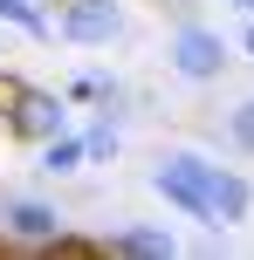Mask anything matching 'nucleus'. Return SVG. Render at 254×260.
<instances>
[{"instance_id":"obj_13","label":"nucleus","mask_w":254,"mask_h":260,"mask_svg":"<svg viewBox=\"0 0 254 260\" xmlns=\"http://www.w3.org/2000/svg\"><path fill=\"white\" fill-rule=\"evenodd\" d=\"M241 48H247V62H254V21H247V35H241Z\"/></svg>"},{"instance_id":"obj_3","label":"nucleus","mask_w":254,"mask_h":260,"mask_svg":"<svg viewBox=\"0 0 254 260\" xmlns=\"http://www.w3.org/2000/svg\"><path fill=\"white\" fill-rule=\"evenodd\" d=\"M165 62H172V76H186V82H220V69H227L234 55H227V35H220V27L179 21L172 41H165Z\"/></svg>"},{"instance_id":"obj_5","label":"nucleus","mask_w":254,"mask_h":260,"mask_svg":"<svg viewBox=\"0 0 254 260\" xmlns=\"http://www.w3.org/2000/svg\"><path fill=\"white\" fill-rule=\"evenodd\" d=\"M55 35H62L69 48H110V41L124 35V0H62Z\"/></svg>"},{"instance_id":"obj_2","label":"nucleus","mask_w":254,"mask_h":260,"mask_svg":"<svg viewBox=\"0 0 254 260\" xmlns=\"http://www.w3.org/2000/svg\"><path fill=\"white\" fill-rule=\"evenodd\" d=\"M0 123H7L21 144H48V137L69 130V96H62V89H35V82H7V110H0Z\"/></svg>"},{"instance_id":"obj_15","label":"nucleus","mask_w":254,"mask_h":260,"mask_svg":"<svg viewBox=\"0 0 254 260\" xmlns=\"http://www.w3.org/2000/svg\"><path fill=\"white\" fill-rule=\"evenodd\" d=\"M41 7H48V0H41Z\"/></svg>"},{"instance_id":"obj_1","label":"nucleus","mask_w":254,"mask_h":260,"mask_svg":"<svg viewBox=\"0 0 254 260\" xmlns=\"http://www.w3.org/2000/svg\"><path fill=\"white\" fill-rule=\"evenodd\" d=\"M213 178H220V165L206 151H165L158 165H151V192L172 212L200 219V226H213Z\"/></svg>"},{"instance_id":"obj_8","label":"nucleus","mask_w":254,"mask_h":260,"mask_svg":"<svg viewBox=\"0 0 254 260\" xmlns=\"http://www.w3.org/2000/svg\"><path fill=\"white\" fill-rule=\"evenodd\" d=\"M90 165V144L76 137V130H62V137H48L41 144V165L35 171H48V178H69V171H82Z\"/></svg>"},{"instance_id":"obj_10","label":"nucleus","mask_w":254,"mask_h":260,"mask_svg":"<svg viewBox=\"0 0 254 260\" xmlns=\"http://www.w3.org/2000/svg\"><path fill=\"white\" fill-rule=\"evenodd\" d=\"M227 144L241 157H254V96H241V103L227 110Z\"/></svg>"},{"instance_id":"obj_11","label":"nucleus","mask_w":254,"mask_h":260,"mask_svg":"<svg viewBox=\"0 0 254 260\" xmlns=\"http://www.w3.org/2000/svg\"><path fill=\"white\" fill-rule=\"evenodd\" d=\"M82 144H90V165H110V157H117V123H110V110L82 130Z\"/></svg>"},{"instance_id":"obj_7","label":"nucleus","mask_w":254,"mask_h":260,"mask_svg":"<svg viewBox=\"0 0 254 260\" xmlns=\"http://www.w3.org/2000/svg\"><path fill=\"white\" fill-rule=\"evenodd\" d=\"M247 212H254V185L220 165V178H213V226H241Z\"/></svg>"},{"instance_id":"obj_14","label":"nucleus","mask_w":254,"mask_h":260,"mask_svg":"<svg viewBox=\"0 0 254 260\" xmlns=\"http://www.w3.org/2000/svg\"><path fill=\"white\" fill-rule=\"evenodd\" d=\"M241 7H247V14H254V0H241Z\"/></svg>"},{"instance_id":"obj_6","label":"nucleus","mask_w":254,"mask_h":260,"mask_svg":"<svg viewBox=\"0 0 254 260\" xmlns=\"http://www.w3.org/2000/svg\"><path fill=\"white\" fill-rule=\"evenodd\" d=\"M96 253H117V260H172L179 240L165 233V226H117V233H110Z\"/></svg>"},{"instance_id":"obj_4","label":"nucleus","mask_w":254,"mask_h":260,"mask_svg":"<svg viewBox=\"0 0 254 260\" xmlns=\"http://www.w3.org/2000/svg\"><path fill=\"white\" fill-rule=\"evenodd\" d=\"M0 240H14V247H62V240H69V219H62L55 199L14 192V199H0Z\"/></svg>"},{"instance_id":"obj_9","label":"nucleus","mask_w":254,"mask_h":260,"mask_svg":"<svg viewBox=\"0 0 254 260\" xmlns=\"http://www.w3.org/2000/svg\"><path fill=\"white\" fill-rule=\"evenodd\" d=\"M0 21L21 27V35H35V41L55 35V21H48V7H41V0H0Z\"/></svg>"},{"instance_id":"obj_12","label":"nucleus","mask_w":254,"mask_h":260,"mask_svg":"<svg viewBox=\"0 0 254 260\" xmlns=\"http://www.w3.org/2000/svg\"><path fill=\"white\" fill-rule=\"evenodd\" d=\"M165 7H179V21H192V0H165Z\"/></svg>"}]
</instances>
